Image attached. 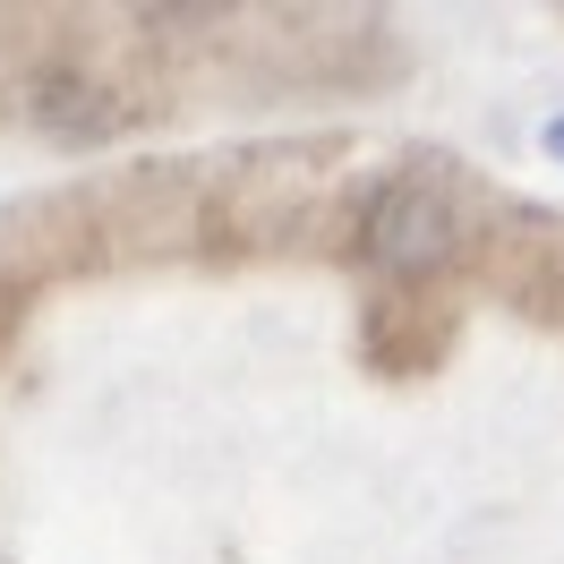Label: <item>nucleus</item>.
Masks as SVG:
<instances>
[{"label":"nucleus","instance_id":"f257e3e1","mask_svg":"<svg viewBox=\"0 0 564 564\" xmlns=\"http://www.w3.org/2000/svg\"><path fill=\"white\" fill-rule=\"evenodd\" d=\"M359 248L386 274H436L454 257V206L420 180H393V188H377V206L359 223Z\"/></svg>","mask_w":564,"mask_h":564},{"label":"nucleus","instance_id":"f03ea898","mask_svg":"<svg viewBox=\"0 0 564 564\" xmlns=\"http://www.w3.org/2000/svg\"><path fill=\"white\" fill-rule=\"evenodd\" d=\"M547 145H556V154H564V120H547Z\"/></svg>","mask_w":564,"mask_h":564}]
</instances>
